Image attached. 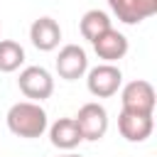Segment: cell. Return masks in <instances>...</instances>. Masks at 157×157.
Listing matches in <instances>:
<instances>
[{
    "instance_id": "30bf717a",
    "label": "cell",
    "mask_w": 157,
    "mask_h": 157,
    "mask_svg": "<svg viewBox=\"0 0 157 157\" xmlns=\"http://www.w3.org/2000/svg\"><path fill=\"white\" fill-rule=\"evenodd\" d=\"M29 39L39 52H52L61 42V27L54 17H37L29 27Z\"/></svg>"
},
{
    "instance_id": "5bb4252c",
    "label": "cell",
    "mask_w": 157,
    "mask_h": 157,
    "mask_svg": "<svg viewBox=\"0 0 157 157\" xmlns=\"http://www.w3.org/2000/svg\"><path fill=\"white\" fill-rule=\"evenodd\" d=\"M59 157H81V155H76V152H66V155H59Z\"/></svg>"
},
{
    "instance_id": "277c9868",
    "label": "cell",
    "mask_w": 157,
    "mask_h": 157,
    "mask_svg": "<svg viewBox=\"0 0 157 157\" xmlns=\"http://www.w3.org/2000/svg\"><path fill=\"white\" fill-rule=\"evenodd\" d=\"M83 140H101L105 132H108V110L101 105V103H83L78 108V113L74 115Z\"/></svg>"
},
{
    "instance_id": "52a82bcc",
    "label": "cell",
    "mask_w": 157,
    "mask_h": 157,
    "mask_svg": "<svg viewBox=\"0 0 157 157\" xmlns=\"http://www.w3.org/2000/svg\"><path fill=\"white\" fill-rule=\"evenodd\" d=\"M118 130L128 142H145L152 130H155V120L152 113H135V110H120L118 115Z\"/></svg>"
},
{
    "instance_id": "8992f818",
    "label": "cell",
    "mask_w": 157,
    "mask_h": 157,
    "mask_svg": "<svg viewBox=\"0 0 157 157\" xmlns=\"http://www.w3.org/2000/svg\"><path fill=\"white\" fill-rule=\"evenodd\" d=\"M56 74L64 78V81H76L81 78L86 71H88V56H86V49L78 47V44H66L59 49L56 54Z\"/></svg>"
},
{
    "instance_id": "6da1fadb",
    "label": "cell",
    "mask_w": 157,
    "mask_h": 157,
    "mask_svg": "<svg viewBox=\"0 0 157 157\" xmlns=\"http://www.w3.org/2000/svg\"><path fill=\"white\" fill-rule=\"evenodd\" d=\"M7 130L17 137H42L47 130V110L37 103V101H20L15 105H10L7 115Z\"/></svg>"
},
{
    "instance_id": "9c48e42d",
    "label": "cell",
    "mask_w": 157,
    "mask_h": 157,
    "mask_svg": "<svg viewBox=\"0 0 157 157\" xmlns=\"http://www.w3.org/2000/svg\"><path fill=\"white\" fill-rule=\"evenodd\" d=\"M91 44H93V52L98 54V59H103L108 64H115L118 59H123L128 54V47H130L128 44V37L123 32L113 29V27H108L103 34H98Z\"/></svg>"
},
{
    "instance_id": "3957f363",
    "label": "cell",
    "mask_w": 157,
    "mask_h": 157,
    "mask_svg": "<svg viewBox=\"0 0 157 157\" xmlns=\"http://www.w3.org/2000/svg\"><path fill=\"white\" fill-rule=\"evenodd\" d=\"M17 86L25 93V98L42 103V101H47L54 93V76L44 66H27V69L20 71Z\"/></svg>"
},
{
    "instance_id": "7a4b0ae2",
    "label": "cell",
    "mask_w": 157,
    "mask_h": 157,
    "mask_svg": "<svg viewBox=\"0 0 157 157\" xmlns=\"http://www.w3.org/2000/svg\"><path fill=\"white\" fill-rule=\"evenodd\" d=\"M123 83V71L115 66V64H98L93 69H88V76H86V86H88V93L96 96V98H110L118 93Z\"/></svg>"
},
{
    "instance_id": "8fae6325",
    "label": "cell",
    "mask_w": 157,
    "mask_h": 157,
    "mask_svg": "<svg viewBox=\"0 0 157 157\" xmlns=\"http://www.w3.org/2000/svg\"><path fill=\"white\" fill-rule=\"evenodd\" d=\"M49 140H52L54 147L71 152V150L78 147V142L83 140V135H81V130H78V125H76L74 118H59L49 128Z\"/></svg>"
},
{
    "instance_id": "5b68a950",
    "label": "cell",
    "mask_w": 157,
    "mask_h": 157,
    "mask_svg": "<svg viewBox=\"0 0 157 157\" xmlns=\"http://www.w3.org/2000/svg\"><path fill=\"white\" fill-rule=\"evenodd\" d=\"M120 103L123 110H135V113H155V88L145 78H135L123 86L120 91Z\"/></svg>"
},
{
    "instance_id": "4fadbf2b",
    "label": "cell",
    "mask_w": 157,
    "mask_h": 157,
    "mask_svg": "<svg viewBox=\"0 0 157 157\" xmlns=\"http://www.w3.org/2000/svg\"><path fill=\"white\" fill-rule=\"evenodd\" d=\"M25 61V49L15 39H0V71L12 74L22 66Z\"/></svg>"
},
{
    "instance_id": "ba28073f",
    "label": "cell",
    "mask_w": 157,
    "mask_h": 157,
    "mask_svg": "<svg viewBox=\"0 0 157 157\" xmlns=\"http://www.w3.org/2000/svg\"><path fill=\"white\" fill-rule=\"evenodd\" d=\"M108 7L123 25H140L157 12V0H108Z\"/></svg>"
},
{
    "instance_id": "7c38bea8",
    "label": "cell",
    "mask_w": 157,
    "mask_h": 157,
    "mask_svg": "<svg viewBox=\"0 0 157 157\" xmlns=\"http://www.w3.org/2000/svg\"><path fill=\"white\" fill-rule=\"evenodd\" d=\"M108 27H113V25H110V17H108L103 10H88V12H83V17H81V22H78L81 37L88 39V42H93V39H96L98 34H103Z\"/></svg>"
}]
</instances>
